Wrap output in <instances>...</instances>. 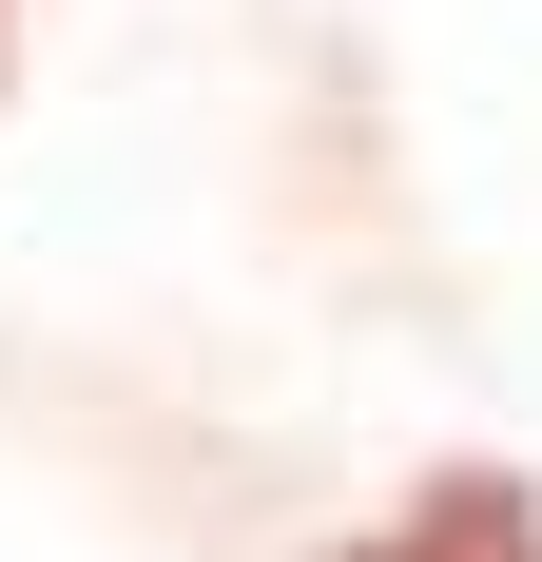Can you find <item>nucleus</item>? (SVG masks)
Returning a JSON list of instances; mask_svg holds the SVG:
<instances>
[{
    "label": "nucleus",
    "mask_w": 542,
    "mask_h": 562,
    "mask_svg": "<svg viewBox=\"0 0 542 562\" xmlns=\"http://www.w3.org/2000/svg\"><path fill=\"white\" fill-rule=\"evenodd\" d=\"M349 562H542V524H523V485H485V465H465L427 524H387V543H349Z\"/></svg>",
    "instance_id": "f257e3e1"
}]
</instances>
